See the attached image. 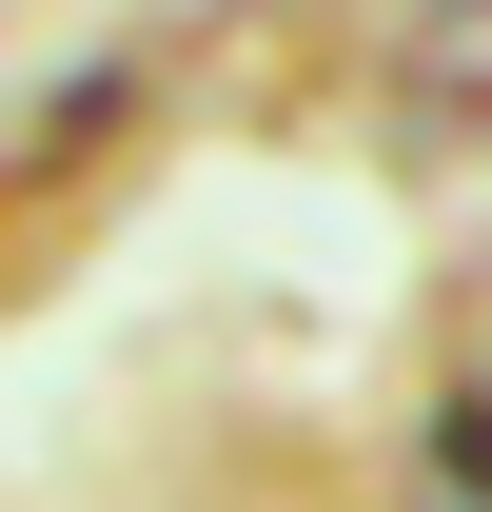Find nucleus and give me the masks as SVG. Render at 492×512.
<instances>
[{
	"mask_svg": "<svg viewBox=\"0 0 492 512\" xmlns=\"http://www.w3.org/2000/svg\"><path fill=\"white\" fill-rule=\"evenodd\" d=\"M414 512H492V375L433 394V434H414Z\"/></svg>",
	"mask_w": 492,
	"mask_h": 512,
	"instance_id": "f257e3e1",
	"label": "nucleus"
}]
</instances>
